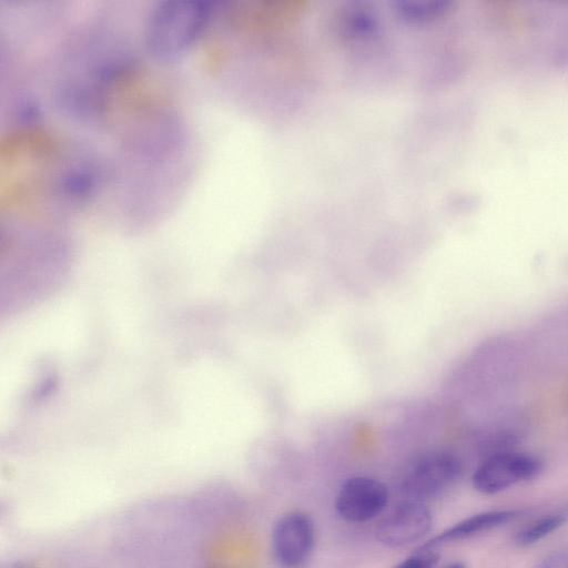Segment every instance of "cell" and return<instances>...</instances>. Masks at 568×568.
<instances>
[{
  "label": "cell",
  "instance_id": "cell-7",
  "mask_svg": "<svg viewBox=\"0 0 568 568\" xmlns=\"http://www.w3.org/2000/svg\"><path fill=\"white\" fill-rule=\"evenodd\" d=\"M308 8V0H265L245 9V19L255 31L281 33L297 24Z\"/></svg>",
  "mask_w": 568,
  "mask_h": 568
},
{
  "label": "cell",
  "instance_id": "cell-1",
  "mask_svg": "<svg viewBox=\"0 0 568 568\" xmlns=\"http://www.w3.org/2000/svg\"><path fill=\"white\" fill-rule=\"evenodd\" d=\"M206 13L202 2L173 0L159 3L146 26L149 49L160 57L176 55L197 36Z\"/></svg>",
  "mask_w": 568,
  "mask_h": 568
},
{
  "label": "cell",
  "instance_id": "cell-10",
  "mask_svg": "<svg viewBox=\"0 0 568 568\" xmlns=\"http://www.w3.org/2000/svg\"><path fill=\"white\" fill-rule=\"evenodd\" d=\"M438 560L439 555L436 549L420 546L418 550L407 556L392 568H435Z\"/></svg>",
  "mask_w": 568,
  "mask_h": 568
},
{
  "label": "cell",
  "instance_id": "cell-13",
  "mask_svg": "<svg viewBox=\"0 0 568 568\" xmlns=\"http://www.w3.org/2000/svg\"><path fill=\"white\" fill-rule=\"evenodd\" d=\"M440 568H467V566L465 565V562L456 560V561L446 564L445 566H443Z\"/></svg>",
  "mask_w": 568,
  "mask_h": 568
},
{
  "label": "cell",
  "instance_id": "cell-8",
  "mask_svg": "<svg viewBox=\"0 0 568 568\" xmlns=\"http://www.w3.org/2000/svg\"><path fill=\"white\" fill-rule=\"evenodd\" d=\"M519 515L516 509H493L462 519L426 541L423 547L437 549L444 545L468 539L500 527Z\"/></svg>",
  "mask_w": 568,
  "mask_h": 568
},
{
  "label": "cell",
  "instance_id": "cell-6",
  "mask_svg": "<svg viewBox=\"0 0 568 568\" xmlns=\"http://www.w3.org/2000/svg\"><path fill=\"white\" fill-rule=\"evenodd\" d=\"M388 500L389 491L384 483L367 476H355L339 487L335 509L345 521L361 524L384 513Z\"/></svg>",
  "mask_w": 568,
  "mask_h": 568
},
{
  "label": "cell",
  "instance_id": "cell-9",
  "mask_svg": "<svg viewBox=\"0 0 568 568\" xmlns=\"http://www.w3.org/2000/svg\"><path fill=\"white\" fill-rule=\"evenodd\" d=\"M567 520L568 508L554 510L519 529L514 542L519 547L531 546L559 529Z\"/></svg>",
  "mask_w": 568,
  "mask_h": 568
},
{
  "label": "cell",
  "instance_id": "cell-4",
  "mask_svg": "<svg viewBox=\"0 0 568 568\" xmlns=\"http://www.w3.org/2000/svg\"><path fill=\"white\" fill-rule=\"evenodd\" d=\"M316 545V528L310 515L290 511L273 527L272 555L281 568H304L311 560Z\"/></svg>",
  "mask_w": 568,
  "mask_h": 568
},
{
  "label": "cell",
  "instance_id": "cell-3",
  "mask_svg": "<svg viewBox=\"0 0 568 568\" xmlns=\"http://www.w3.org/2000/svg\"><path fill=\"white\" fill-rule=\"evenodd\" d=\"M542 466V460L532 453L510 449L495 452L475 469L473 486L485 495L497 494L537 477Z\"/></svg>",
  "mask_w": 568,
  "mask_h": 568
},
{
  "label": "cell",
  "instance_id": "cell-5",
  "mask_svg": "<svg viewBox=\"0 0 568 568\" xmlns=\"http://www.w3.org/2000/svg\"><path fill=\"white\" fill-rule=\"evenodd\" d=\"M433 515L424 501L406 498L396 503L382 517L376 538L388 548L409 546L432 529Z\"/></svg>",
  "mask_w": 568,
  "mask_h": 568
},
{
  "label": "cell",
  "instance_id": "cell-12",
  "mask_svg": "<svg viewBox=\"0 0 568 568\" xmlns=\"http://www.w3.org/2000/svg\"><path fill=\"white\" fill-rule=\"evenodd\" d=\"M6 568H37L33 564L28 561H14L9 564Z\"/></svg>",
  "mask_w": 568,
  "mask_h": 568
},
{
  "label": "cell",
  "instance_id": "cell-2",
  "mask_svg": "<svg viewBox=\"0 0 568 568\" xmlns=\"http://www.w3.org/2000/svg\"><path fill=\"white\" fill-rule=\"evenodd\" d=\"M463 465L453 452L436 449L422 454L406 468L402 490L407 498L425 501L456 483Z\"/></svg>",
  "mask_w": 568,
  "mask_h": 568
},
{
  "label": "cell",
  "instance_id": "cell-11",
  "mask_svg": "<svg viewBox=\"0 0 568 568\" xmlns=\"http://www.w3.org/2000/svg\"><path fill=\"white\" fill-rule=\"evenodd\" d=\"M537 568H568V546L549 552Z\"/></svg>",
  "mask_w": 568,
  "mask_h": 568
}]
</instances>
